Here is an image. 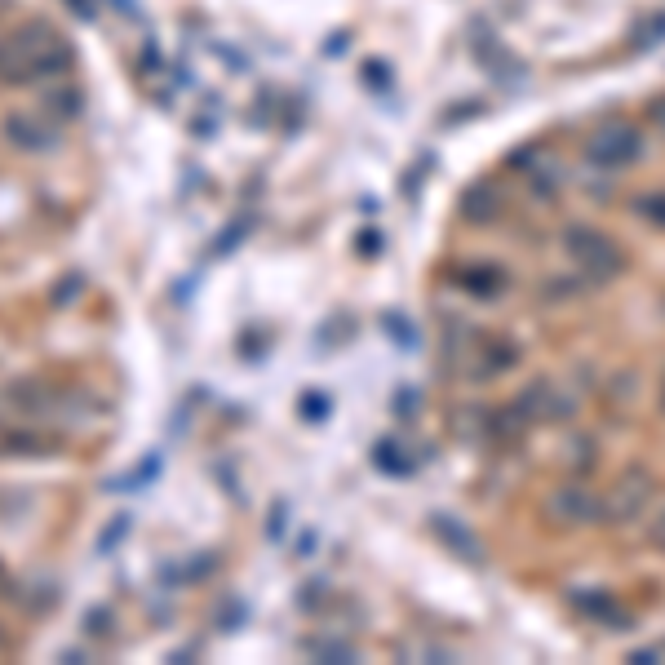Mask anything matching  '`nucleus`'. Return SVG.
I'll list each match as a JSON object with an SVG mask.
<instances>
[{"instance_id": "11", "label": "nucleus", "mask_w": 665, "mask_h": 665, "mask_svg": "<svg viewBox=\"0 0 665 665\" xmlns=\"http://www.w3.org/2000/svg\"><path fill=\"white\" fill-rule=\"evenodd\" d=\"M85 634H111V612L107 608H89L85 612Z\"/></svg>"}, {"instance_id": "2", "label": "nucleus", "mask_w": 665, "mask_h": 665, "mask_svg": "<svg viewBox=\"0 0 665 665\" xmlns=\"http://www.w3.org/2000/svg\"><path fill=\"white\" fill-rule=\"evenodd\" d=\"M639 156H643V133L634 125H621V120H617V125H603L595 138H590V147H586V160L595 169H603V173L626 169Z\"/></svg>"}, {"instance_id": "5", "label": "nucleus", "mask_w": 665, "mask_h": 665, "mask_svg": "<svg viewBox=\"0 0 665 665\" xmlns=\"http://www.w3.org/2000/svg\"><path fill=\"white\" fill-rule=\"evenodd\" d=\"M550 510H555L564 524H590V519L603 510V501L590 493V488H581V484H564L555 497H550Z\"/></svg>"}, {"instance_id": "13", "label": "nucleus", "mask_w": 665, "mask_h": 665, "mask_svg": "<svg viewBox=\"0 0 665 665\" xmlns=\"http://www.w3.org/2000/svg\"><path fill=\"white\" fill-rule=\"evenodd\" d=\"M302 413L320 422V417H324V395H306V399H302Z\"/></svg>"}, {"instance_id": "3", "label": "nucleus", "mask_w": 665, "mask_h": 665, "mask_svg": "<svg viewBox=\"0 0 665 665\" xmlns=\"http://www.w3.org/2000/svg\"><path fill=\"white\" fill-rule=\"evenodd\" d=\"M564 249L572 253V262H577L586 275H595V271H599L603 280H608V275H617V271H621V249H617V244H612L603 231L572 227V231L564 235Z\"/></svg>"}, {"instance_id": "12", "label": "nucleus", "mask_w": 665, "mask_h": 665, "mask_svg": "<svg viewBox=\"0 0 665 665\" xmlns=\"http://www.w3.org/2000/svg\"><path fill=\"white\" fill-rule=\"evenodd\" d=\"M63 5H67L76 18H94V14H98V0H63Z\"/></svg>"}, {"instance_id": "7", "label": "nucleus", "mask_w": 665, "mask_h": 665, "mask_svg": "<svg viewBox=\"0 0 665 665\" xmlns=\"http://www.w3.org/2000/svg\"><path fill=\"white\" fill-rule=\"evenodd\" d=\"M45 107L54 111V116L67 125V120H76L80 111H85V98H80V89H76V85H67V89H49V94H45Z\"/></svg>"}, {"instance_id": "4", "label": "nucleus", "mask_w": 665, "mask_h": 665, "mask_svg": "<svg viewBox=\"0 0 665 665\" xmlns=\"http://www.w3.org/2000/svg\"><path fill=\"white\" fill-rule=\"evenodd\" d=\"M5 138L14 142L18 151H49V147H58V129H49L45 120H36V116H23V111L5 116Z\"/></svg>"}, {"instance_id": "16", "label": "nucleus", "mask_w": 665, "mask_h": 665, "mask_svg": "<svg viewBox=\"0 0 665 665\" xmlns=\"http://www.w3.org/2000/svg\"><path fill=\"white\" fill-rule=\"evenodd\" d=\"M661 408H665V386H661Z\"/></svg>"}, {"instance_id": "14", "label": "nucleus", "mask_w": 665, "mask_h": 665, "mask_svg": "<svg viewBox=\"0 0 665 665\" xmlns=\"http://www.w3.org/2000/svg\"><path fill=\"white\" fill-rule=\"evenodd\" d=\"M652 546L665 550V510H661V519H657V528H652Z\"/></svg>"}, {"instance_id": "9", "label": "nucleus", "mask_w": 665, "mask_h": 665, "mask_svg": "<svg viewBox=\"0 0 665 665\" xmlns=\"http://www.w3.org/2000/svg\"><path fill=\"white\" fill-rule=\"evenodd\" d=\"M634 209H639V218H648L652 227H665V196H661V191H657V196H643Z\"/></svg>"}, {"instance_id": "15", "label": "nucleus", "mask_w": 665, "mask_h": 665, "mask_svg": "<svg viewBox=\"0 0 665 665\" xmlns=\"http://www.w3.org/2000/svg\"><path fill=\"white\" fill-rule=\"evenodd\" d=\"M0 586H5V568H0Z\"/></svg>"}, {"instance_id": "10", "label": "nucleus", "mask_w": 665, "mask_h": 665, "mask_svg": "<svg viewBox=\"0 0 665 665\" xmlns=\"http://www.w3.org/2000/svg\"><path fill=\"white\" fill-rule=\"evenodd\" d=\"M80 289H85V275L71 271V275H67V284H58V289H54V302H58V306L76 302V293H80Z\"/></svg>"}, {"instance_id": "1", "label": "nucleus", "mask_w": 665, "mask_h": 665, "mask_svg": "<svg viewBox=\"0 0 665 665\" xmlns=\"http://www.w3.org/2000/svg\"><path fill=\"white\" fill-rule=\"evenodd\" d=\"M71 67V45L45 18L14 27L0 36V85H27V80L63 76Z\"/></svg>"}, {"instance_id": "6", "label": "nucleus", "mask_w": 665, "mask_h": 665, "mask_svg": "<svg viewBox=\"0 0 665 665\" xmlns=\"http://www.w3.org/2000/svg\"><path fill=\"white\" fill-rule=\"evenodd\" d=\"M652 501V484L643 475H634V479H621L617 488H612V497L603 501V515L608 519H634V515H643V506Z\"/></svg>"}, {"instance_id": "8", "label": "nucleus", "mask_w": 665, "mask_h": 665, "mask_svg": "<svg viewBox=\"0 0 665 665\" xmlns=\"http://www.w3.org/2000/svg\"><path fill=\"white\" fill-rule=\"evenodd\" d=\"M129 528H133V519H129V515H116V519H111V524L98 532V555H111V550L120 546V537H125Z\"/></svg>"}]
</instances>
